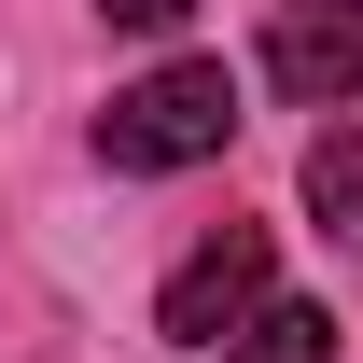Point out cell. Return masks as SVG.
<instances>
[{
  "instance_id": "cell-2",
  "label": "cell",
  "mask_w": 363,
  "mask_h": 363,
  "mask_svg": "<svg viewBox=\"0 0 363 363\" xmlns=\"http://www.w3.org/2000/svg\"><path fill=\"white\" fill-rule=\"evenodd\" d=\"M266 308V224H224V238H196L168 266V294H154V321H168L182 350H224L238 321Z\"/></svg>"
},
{
  "instance_id": "cell-4",
  "label": "cell",
  "mask_w": 363,
  "mask_h": 363,
  "mask_svg": "<svg viewBox=\"0 0 363 363\" xmlns=\"http://www.w3.org/2000/svg\"><path fill=\"white\" fill-rule=\"evenodd\" d=\"M210 363H335V308H308V294H266V308L238 321Z\"/></svg>"
},
{
  "instance_id": "cell-1",
  "label": "cell",
  "mask_w": 363,
  "mask_h": 363,
  "mask_svg": "<svg viewBox=\"0 0 363 363\" xmlns=\"http://www.w3.org/2000/svg\"><path fill=\"white\" fill-rule=\"evenodd\" d=\"M224 140H238V70L224 56H168V70H140V84L98 112V168L168 182V168H210Z\"/></svg>"
},
{
  "instance_id": "cell-6",
  "label": "cell",
  "mask_w": 363,
  "mask_h": 363,
  "mask_svg": "<svg viewBox=\"0 0 363 363\" xmlns=\"http://www.w3.org/2000/svg\"><path fill=\"white\" fill-rule=\"evenodd\" d=\"M98 14H112V28H140V43H168V28L196 14V0H98Z\"/></svg>"
},
{
  "instance_id": "cell-5",
  "label": "cell",
  "mask_w": 363,
  "mask_h": 363,
  "mask_svg": "<svg viewBox=\"0 0 363 363\" xmlns=\"http://www.w3.org/2000/svg\"><path fill=\"white\" fill-rule=\"evenodd\" d=\"M308 210H321L335 238H363V126H350V112L308 140Z\"/></svg>"
},
{
  "instance_id": "cell-3",
  "label": "cell",
  "mask_w": 363,
  "mask_h": 363,
  "mask_svg": "<svg viewBox=\"0 0 363 363\" xmlns=\"http://www.w3.org/2000/svg\"><path fill=\"white\" fill-rule=\"evenodd\" d=\"M266 84L308 98V112L363 98V0H279V28H266Z\"/></svg>"
}]
</instances>
